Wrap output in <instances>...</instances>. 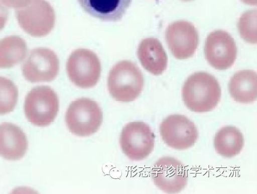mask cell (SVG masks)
I'll list each match as a JSON object with an SVG mask.
<instances>
[{
    "label": "cell",
    "mask_w": 257,
    "mask_h": 194,
    "mask_svg": "<svg viewBox=\"0 0 257 194\" xmlns=\"http://www.w3.org/2000/svg\"><path fill=\"white\" fill-rule=\"evenodd\" d=\"M182 95L185 105L191 111L206 112L217 105L221 97V88L214 77L206 72H199L186 80Z\"/></svg>",
    "instance_id": "obj_1"
},
{
    "label": "cell",
    "mask_w": 257,
    "mask_h": 194,
    "mask_svg": "<svg viewBox=\"0 0 257 194\" xmlns=\"http://www.w3.org/2000/svg\"><path fill=\"white\" fill-rule=\"evenodd\" d=\"M144 86L142 72L133 62L122 61L116 64L110 70L107 87L111 96L116 101H134L141 94Z\"/></svg>",
    "instance_id": "obj_2"
},
{
    "label": "cell",
    "mask_w": 257,
    "mask_h": 194,
    "mask_svg": "<svg viewBox=\"0 0 257 194\" xmlns=\"http://www.w3.org/2000/svg\"><path fill=\"white\" fill-rule=\"evenodd\" d=\"M59 110V100L50 87H34L27 94L24 103L26 118L33 125L46 126L56 118Z\"/></svg>",
    "instance_id": "obj_3"
},
{
    "label": "cell",
    "mask_w": 257,
    "mask_h": 194,
    "mask_svg": "<svg viewBox=\"0 0 257 194\" xmlns=\"http://www.w3.org/2000/svg\"><path fill=\"white\" fill-rule=\"evenodd\" d=\"M16 16L21 28L34 37L46 36L55 25L54 10L46 0H30L25 7L16 9Z\"/></svg>",
    "instance_id": "obj_4"
},
{
    "label": "cell",
    "mask_w": 257,
    "mask_h": 194,
    "mask_svg": "<svg viewBox=\"0 0 257 194\" xmlns=\"http://www.w3.org/2000/svg\"><path fill=\"white\" fill-rule=\"evenodd\" d=\"M102 117V112L96 102L82 98L71 102L66 113L65 121L72 133L87 136L98 130Z\"/></svg>",
    "instance_id": "obj_5"
},
{
    "label": "cell",
    "mask_w": 257,
    "mask_h": 194,
    "mask_svg": "<svg viewBox=\"0 0 257 194\" xmlns=\"http://www.w3.org/2000/svg\"><path fill=\"white\" fill-rule=\"evenodd\" d=\"M155 136L150 126L141 121L127 123L122 128L119 144L123 153L131 160L147 158L154 149Z\"/></svg>",
    "instance_id": "obj_6"
},
{
    "label": "cell",
    "mask_w": 257,
    "mask_h": 194,
    "mask_svg": "<svg viewBox=\"0 0 257 194\" xmlns=\"http://www.w3.org/2000/svg\"><path fill=\"white\" fill-rule=\"evenodd\" d=\"M66 67L70 80L80 88L94 86L100 76L101 64L98 57L87 49H80L73 52L68 59Z\"/></svg>",
    "instance_id": "obj_7"
},
{
    "label": "cell",
    "mask_w": 257,
    "mask_h": 194,
    "mask_svg": "<svg viewBox=\"0 0 257 194\" xmlns=\"http://www.w3.org/2000/svg\"><path fill=\"white\" fill-rule=\"evenodd\" d=\"M160 133L168 146L179 150L192 146L198 137L194 123L185 116L179 114L166 118L160 124Z\"/></svg>",
    "instance_id": "obj_8"
},
{
    "label": "cell",
    "mask_w": 257,
    "mask_h": 194,
    "mask_svg": "<svg viewBox=\"0 0 257 194\" xmlns=\"http://www.w3.org/2000/svg\"><path fill=\"white\" fill-rule=\"evenodd\" d=\"M59 62L56 54L46 48H37L30 53L22 67L25 79L31 83L49 82L57 76Z\"/></svg>",
    "instance_id": "obj_9"
},
{
    "label": "cell",
    "mask_w": 257,
    "mask_h": 194,
    "mask_svg": "<svg viewBox=\"0 0 257 194\" xmlns=\"http://www.w3.org/2000/svg\"><path fill=\"white\" fill-rule=\"evenodd\" d=\"M151 176L159 189L169 193L180 192L188 181L184 165L170 156L163 157L155 162L151 170Z\"/></svg>",
    "instance_id": "obj_10"
},
{
    "label": "cell",
    "mask_w": 257,
    "mask_h": 194,
    "mask_svg": "<svg viewBox=\"0 0 257 194\" xmlns=\"http://www.w3.org/2000/svg\"><path fill=\"white\" fill-rule=\"evenodd\" d=\"M204 53L211 66L217 70H226L233 64L237 49L233 38L227 32L217 30L207 36Z\"/></svg>",
    "instance_id": "obj_11"
},
{
    "label": "cell",
    "mask_w": 257,
    "mask_h": 194,
    "mask_svg": "<svg viewBox=\"0 0 257 194\" xmlns=\"http://www.w3.org/2000/svg\"><path fill=\"white\" fill-rule=\"evenodd\" d=\"M166 40L173 56L178 59H185L195 52L199 36L193 24L185 21H178L168 26Z\"/></svg>",
    "instance_id": "obj_12"
},
{
    "label": "cell",
    "mask_w": 257,
    "mask_h": 194,
    "mask_svg": "<svg viewBox=\"0 0 257 194\" xmlns=\"http://www.w3.org/2000/svg\"><path fill=\"white\" fill-rule=\"evenodd\" d=\"M28 141L24 131L8 122L0 124V156L7 160H18L27 152Z\"/></svg>",
    "instance_id": "obj_13"
},
{
    "label": "cell",
    "mask_w": 257,
    "mask_h": 194,
    "mask_svg": "<svg viewBox=\"0 0 257 194\" xmlns=\"http://www.w3.org/2000/svg\"><path fill=\"white\" fill-rule=\"evenodd\" d=\"M138 56L143 67L153 75L162 74L167 68V55L161 43L156 38L143 40L139 46Z\"/></svg>",
    "instance_id": "obj_14"
},
{
    "label": "cell",
    "mask_w": 257,
    "mask_h": 194,
    "mask_svg": "<svg viewBox=\"0 0 257 194\" xmlns=\"http://www.w3.org/2000/svg\"><path fill=\"white\" fill-rule=\"evenodd\" d=\"M83 9L91 16L103 21L120 20L132 0H78Z\"/></svg>",
    "instance_id": "obj_15"
},
{
    "label": "cell",
    "mask_w": 257,
    "mask_h": 194,
    "mask_svg": "<svg viewBox=\"0 0 257 194\" xmlns=\"http://www.w3.org/2000/svg\"><path fill=\"white\" fill-rule=\"evenodd\" d=\"M228 89L229 93L236 102L249 103L257 97V77L254 71L243 70L235 73L231 78Z\"/></svg>",
    "instance_id": "obj_16"
},
{
    "label": "cell",
    "mask_w": 257,
    "mask_h": 194,
    "mask_svg": "<svg viewBox=\"0 0 257 194\" xmlns=\"http://www.w3.org/2000/svg\"><path fill=\"white\" fill-rule=\"evenodd\" d=\"M214 144L217 153L223 157L231 158L241 151L244 145V138L236 127L225 126L216 133Z\"/></svg>",
    "instance_id": "obj_17"
},
{
    "label": "cell",
    "mask_w": 257,
    "mask_h": 194,
    "mask_svg": "<svg viewBox=\"0 0 257 194\" xmlns=\"http://www.w3.org/2000/svg\"><path fill=\"white\" fill-rule=\"evenodd\" d=\"M27 53L25 41L18 36L6 37L0 40V68H10L22 61Z\"/></svg>",
    "instance_id": "obj_18"
},
{
    "label": "cell",
    "mask_w": 257,
    "mask_h": 194,
    "mask_svg": "<svg viewBox=\"0 0 257 194\" xmlns=\"http://www.w3.org/2000/svg\"><path fill=\"white\" fill-rule=\"evenodd\" d=\"M18 89L10 79L0 76V115L12 112L18 99Z\"/></svg>",
    "instance_id": "obj_19"
},
{
    "label": "cell",
    "mask_w": 257,
    "mask_h": 194,
    "mask_svg": "<svg viewBox=\"0 0 257 194\" xmlns=\"http://www.w3.org/2000/svg\"><path fill=\"white\" fill-rule=\"evenodd\" d=\"M256 10L247 11L242 14L238 22L241 37L250 44L256 43Z\"/></svg>",
    "instance_id": "obj_20"
},
{
    "label": "cell",
    "mask_w": 257,
    "mask_h": 194,
    "mask_svg": "<svg viewBox=\"0 0 257 194\" xmlns=\"http://www.w3.org/2000/svg\"><path fill=\"white\" fill-rule=\"evenodd\" d=\"M8 7L18 9L26 6L30 0H0Z\"/></svg>",
    "instance_id": "obj_21"
},
{
    "label": "cell",
    "mask_w": 257,
    "mask_h": 194,
    "mask_svg": "<svg viewBox=\"0 0 257 194\" xmlns=\"http://www.w3.org/2000/svg\"><path fill=\"white\" fill-rule=\"evenodd\" d=\"M8 18V12L7 9L0 3V31H1L6 24Z\"/></svg>",
    "instance_id": "obj_22"
},
{
    "label": "cell",
    "mask_w": 257,
    "mask_h": 194,
    "mask_svg": "<svg viewBox=\"0 0 257 194\" xmlns=\"http://www.w3.org/2000/svg\"><path fill=\"white\" fill-rule=\"evenodd\" d=\"M243 3L251 5V6H256V0H241Z\"/></svg>",
    "instance_id": "obj_23"
},
{
    "label": "cell",
    "mask_w": 257,
    "mask_h": 194,
    "mask_svg": "<svg viewBox=\"0 0 257 194\" xmlns=\"http://www.w3.org/2000/svg\"><path fill=\"white\" fill-rule=\"evenodd\" d=\"M181 1H184V2H188V1H193V0H181Z\"/></svg>",
    "instance_id": "obj_24"
}]
</instances>
